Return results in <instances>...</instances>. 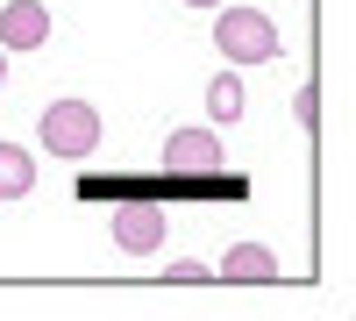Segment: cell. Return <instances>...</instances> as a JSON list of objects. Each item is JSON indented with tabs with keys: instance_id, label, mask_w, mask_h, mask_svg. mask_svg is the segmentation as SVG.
Listing matches in <instances>:
<instances>
[{
	"instance_id": "cell-1",
	"label": "cell",
	"mask_w": 356,
	"mask_h": 321,
	"mask_svg": "<svg viewBox=\"0 0 356 321\" xmlns=\"http://www.w3.org/2000/svg\"><path fill=\"white\" fill-rule=\"evenodd\" d=\"M214 50H221V65H278V22L264 15V8H214Z\"/></svg>"
},
{
	"instance_id": "cell-2",
	"label": "cell",
	"mask_w": 356,
	"mask_h": 321,
	"mask_svg": "<svg viewBox=\"0 0 356 321\" xmlns=\"http://www.w3.org/2000/svg\"><path fill=\"white\" fill-rule=\"evenodd\" d=\"M100 107L93 100H50L43 107V122H36V143H43V157H93L100 150Z\"/></svg>"
},
{
	"instance_id": "cell-3",
	"label": "cell",
	"mask_w": 356,
	"mask_h": 321,
	"mask_svg": "<svg viewBox=\"0 0 356 321\" xmlns=\"http://www.w3.org/2000/svg\"><path fill=\"white\" fill-rule=\"evenodd\" d=\"M164 228H171V214L150 208V200H129V208L107 214V236H114V250H122V257H150V250H164Z\"/></svg>"
},
{
	"instance_id": "cell-4",
	"label": "cell",
	"mask_w": 356,
	"mask_h": 321,
	"mask_svg": "<svg viewBox=\"0 0 356 321\" xmlns=\"http://www.w3.org/2000/svg\"><path fill=\"white\" fill-rule=\"evenodd\" d=\"M164 171H186V179L221 171V129H171L164 136Z\"/></svg>"
},
{
	"instance_id": "cell-5",
	"label": "cell",
	"mask_w": 356,
	"mask_h": 321,
	"mask_svg": "<svg viewBox=\"0 0 356 321\" xmlns=\"http://www.w3.org/2000/svg\"><path fill=\"white\" fill-rule=\"evenodd\" d=\"M50 43V8L43 0H8V8H0V50H43Z\"/></svg>"
},
{
	"instance_id": "cell-6",
	"label": "cell",
	"mask_w": 356,
	"mask_h": 321,
	"mask_svg": "<svg viewBox=\"0 0 356 321\" xmlns=\"http://www.w3.org/2000/svg\"><path fill=\"white\" fill-rule=\"evenodd\" d=\"M214 279H228V285H271V279H278V250H264V243H235V250H221Z\"/></svg>"
},
{
	"instance_id": "cell-7",
	"label": "cell",
	"mask_w": 356,
	"mask_h": 321,
	"mask_svg": "<svg viewBox=\"0 0 356 321\" xmlns=\"http://www.w3.org/2000/svg\"><path fill=\"white\" fill-rule=\"evenodd\" d=\"M243 79H235V72H214V79H207V122H214V129H235V122H243Z\"/></svg>"
},
{
	"instance_id": "cell-8",
	"label": "cell",
	"mask_w": 356,
	"mask_h": 321,
	"mask_svg": "<svg viewBox=\"0 0 356 321\" xmlns=\"http://www.w3.org/2000/svg\"><path fill=\"white\" fill-rule=\"evenodd\" d=\"M36 193V157L22 143H0V200H29Z\"/></svg>"
},
{
	"instance_id": "cell-9",
	"label": "cell",
	"mask_w": 356,
	"mask_h": 321,
	"mask_svg": "<svg viewBox=\"0 0 356 321\" xmlns=\"http://www.w3.org/2000/svg\"><path fill=\"white\" fill-rule=\"evenodd\" d=\"M164 279H171V285H207V279H214V265H200V257H171Z\"/></svg>"
},
{
	"instance_id": "cell-10",
	"label": "cell",
	"mask_w": 356,
	"mask_h": 321,
	"mask_svg": "<svg viewBox=\"0 0 356 321\" xmlns=\"http://www.w3.org/2000/svg\"><path fill=\"white\" fill-rule=\"evenodd\" d=\"M292 114H300V129L321 122V93H314V86H300V93H292Z\"/></svg>"
},
{
	"instance_id": "cell-11",
	"label": "cell",
	"mask_w": 356,
	"mask_h": 321,
	"mask_svg": "<svg viewBox=\"0 0 356 321\" xmlns=\"http://www.w3.org/2000/svg\"><path fill=\"white\" fill-rule=\"evenodd\" d=\"M186 8H207V15H214V8H228V0H186Z\"/></svg>"
},
{
	"instance_id": "cell-12",
	"label": "cell",
	"mask_w": 356,
	"mask_h": 321,
	"mask_svg": "<svg viewBox=\"0 0 356 321\" xmlns=\"http://www.w3.org/2000/svg\"><path fill=\"white\" fill-rule=\"evenodd\" d=\"M0 86H8V50H0Z\"/></svg>"
}]
</instances>
